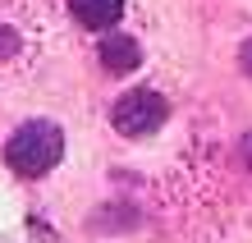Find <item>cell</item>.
I'll use <instances>...</instances> for the list:
<instances>
[{"mask_svg": "<svg viewBox=\"0 0 252 243\" xmlns=\"http://www.w3.org/2000/svg\"><path fill=\"white\" fill-rule=\"evenodd\" d=\"M64 156V133L60 124H51V119H28V124L14 129V138L5 142V161L14 174L23 179H41L51 174L55 165Z\"/></svg>", "mask_w": 252, "mask_h": 243, "instance_id": "obj_1", "label": "cell"}, {"mask_svg": "<svg viewBox=\"0 0 252 243\" xmlns=\"http://www.w3.org/2000/svg\"><path fill=\"white\" fill-rule=\"evenodd\" d=\"M165 115H170V105H165L160 92H152V87H133V92L115 97V105H110V124H115V133H124V138H147L152 129L165 124Z\"/></svg>", "mask_w": 252, "mask_h": 243, "instance_id": "obj_2", "label": "cell"}, {"mask_svg": "<svg viewBox=\"0 0 252 243\" xmlns=\"http://www.w3.org/2000/svg\"><path fill=\"white\" fill-rule=\"evenodd\" d=\"M69 14L83 28H96V33H110L124 14V0H69Z\"/></svg>", "mask_w": 252, "mask_h": 243, "instance_id": "obj_3", "label": "cell"}, {"mask_svg": "<svg viewBox=\"0 0 252 243\" xmlns=\"http://www.w3.org/2000/svg\"><path fill=\"white\" fill-rule=\"evenodd\" d=\"M101 65L110 73H128V69L142 65V51H138V41L124 37V33H106L101 37Z\"/></svg>", "mask_w": 252, "mask_h": 243, "instance_id": "obj_4", "label": "cell"}, {"mask_svg": "<svg viewBox=\"0 0 252 243\" xmlns=\"http://www.w3.org/2000/svg\"><path fill=\"white\" fill-rule=\"evenodd\" d=\"M14 46H19V41H14V33H5V28H0V55H9Z\"/></svg>", "mask_w": 252, "mask_h": 243, "instance_id": "obj_5", "label": "cell"}, {"mask_svg": "<svg viewBox=\"0 0 252 243\" xmlns=\"http://www.w3.org/2000/svg\"><path fill=\"white\" fill-rule=\"evenodd\" d=\"M243 65H248V73H252V41L243 46Z\"/></svg>", "mask_w": 252, "mask_h": 243, "instance_id": "obj_6", "label": "cell"}]
</instances>
